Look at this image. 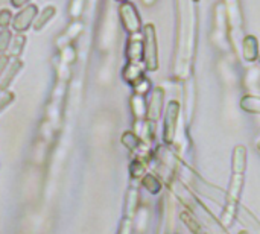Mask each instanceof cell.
Instances as JSON below:
<instances>
[{
	"instance_id": "1",
	"label": "cell",
	"mask_w": 260,
	"mask_h": 234,
	"mask_svg": "<svg viewBox=\"0 0 260 234\" xmlns=\"http://www.w3.org/2000/svg\"><path fill=\"white\" fill-rule=\"evenodd\" d=\"M245 169H247V148L239 145L233 149L232 157V178L230 186L225 193V207L221 215V222L224 227H232L236 218L238 204L242 195L244 187V178H245Z\"/></svg>"
},
{
	"instance_id": "2",
	"label": "cell",
	"mask_w": 260,
	"mask_h": 234,
	"mask_svg": "<svg viewBox=\"0 0 260 234\" xmlns=\"http://www.w3.org/2000/svg\"><path fill=\"white\" fill-rule=\"evenodd\" d=\"M143 61L146 70L154 72L158 67V49H157V35L154 24H146L143 27Z\"/></svg>"
},
{
	"instance_id": "3",
	"label": "cell",
	"mask_w": 260,
	"mask_h": 234,
	"mask_svg": "<svg viewBox=\"0 0 260 234\" xmlns=\"http://www.w3.org/2000/svg\"><path fill=\"white\" fill-rule=\"evenodd\" d=\"M119 17H120V23L123 26V29L129 34V35H137L142 29V18L140 14L136 8L134 3L131 2H125L120 3L119 6Z\"/></svg>"
},
{
	"instance_id": "4",
	"label": "cell",
	"mask_w": 260,
	"mask_h": 234,
	"mask_svg": "<svg viewBox=\"0 0 260 234\" xmlns=\"http://www.w3.org/2000/svg\"><path fill=\"white\" fill-rule=\"evenodd\" d=\"M40 9L35 3H29L27 6L21 8L12 18V30L17 34H24L29 27L34 26V21L38 15Z\"/></svg>"
},
{
	"instance_id": "5",
	"label": "cell",
	"mask_w": 260,
	"mask_h": 234,
	"mask_svg": "<svg viewBox=\"0 0 260 234\" xmlns=\"http://www.w3.org/2000/svg\"><path fill=\"white\" fill-rule=\"evenodd\" d=\"M178 111H180V105L178 102L172 101L168 104L166 108V114H165V123H163V140L166 145H171L174 142L175 137V131H177V119H178Z\"/></svg>"
},
{
	"instance_id": "6",
	"label": "cell",
	"mask_w": 260,
	"mask_h": 234,
	"mask_svg": "<svg viewBox=\"0 0 260 234\" xmlns=\"http://www.w3.org/2000/svg\"><path fill=\"white\" fill-rule=\"evenodd\" d=\"M163 99H165L163 88H160V87L154 88V91L151 94V101L148 104V114H146L149 122H155L160 119V116L163 113Z\"/></svg>"
},
{
	"instance_id": "7",
	"label": "cell",
	"mask_w": 260,
	"mask_h": 234,
	"mask_svg": "<svg viewBox=\"0 0 260 234\" xmlns=\"http://www.w3.org/2000/svg\"><path fill=\"white\" fill-rule=\"evenodd\" d=\"M82 29H84L82 23L78 21V20H75V21L70 23V24L66 27V30L59 35V38L56 40V46H59L61 49L66 47V46H70V43L81 34Z\"/></svg>"
},
{
	"instance_id": "8",
	"label": "cell",
	"mask_w": 260,
	"mask_h": 234,
	"mask_svg": "<svg viewBox=\"0 0 260 234\" xmlns=\"http://www.w3.org/2000/svg\"><path fill=\"white\" fill-rule=\"evenodd\" d=\"M126 58L128 62H140L143 61V41L140 38H136V35H131L128 44H126Z\"/></svg>"
},
{
	"instance_id": "9",
	"label": "cell",
	"mask_w": 260,
	"mask_h": 234,
	"mask_svg": "<svg viewBox=\"0 0 260 234\" xmlns=\"http://www.w3.org/2000/svg\"><path fill=\"white\" fill-rule=\"evenodd\" d=\"M56 15V8L53 6V5H46L40 12H38V15H37V18H35V21H34V30L35 32H40V30H43L50 21H52V18Z\"/></svg>"
},
{
	"instance_id": "10",
	"label": "cell",
	"mask_w": 260,
	"mask_h": 234,
	"mask_svg": "<svg viewBox=\"0 0 260 234\" xmlns=\"http://www.w3.org/2000/svg\"><path fill=\"white\" fill-rule=\"evenodd\" d=\"M23 67H24V64H23L21 59H14V61L9 64L8 70L5 72L3 78L0 79V90H8L9 85H11V82L15 79V76L23 70Z\"/></svg>"
},
{
	"instance_id": "11",
	"label": "cell",
	"mask_w": 260,
	"mask_h": 234,
	"mask_svg": "<svg viewBox=\"0 0 260 234\" xmlns=\"http://www.w3.org/2000/svg\"><path fill=\"white\" fill-rule=\"evenodd\" d=\"M244 58L248 62L259 59V43L257 38L253 35H247L244 38Z\"/></svg>"
},
{
	"instance_id": "12",
	"label": "cell",
	"mask_w": 260,
	"mask_h": 234,
	"mask_svg": "<svg viewBox=\"0 0 260 234\" xmlns=\"http://www.w3.org/2000/svg\"><path fill=\"white\" fill-rule=\"evenodd\" d=\"M122 76H123V79H125L128 84H131V85L134 87V85L143 78V72H142V69H140V65H139V62H128V64L125 65V69H123Z\"/></svg>"
},
{
	"instance_id": "13",
	"label": "cell",
	"mask_w": 260,
	"mask_h": 234,
	"mask_svg": "<svg viewBox=\"0 0 260 234\" xmlns=\"http://www.w3.org/2000/svg\"><path fill=\"white\" fill-rule=\"evenodd\" d=\"M24 46H26V35L15 34L12 41H11V46H9V50H8V56L12 58V59H20L21 53L24 52Z\"/></svg>"
},
{
	"instance_id": "14",
	"label": "cell",
	"mask_w": 260,
	"mask_h": 234,
	"mask_svg": "<svg viewBox=\"0 0 260 234\" xmlns=\"http://www.w3.org/2000/svg\"><path fill=\"white\" fill-rule=\"evenodd\" d=\"M137 209H139V193L136 189H129L126 193V201H125V218L133 219Z\"/></svg>"
},
{
	"instance_id": "15",
	"label": "cell",
	"mask_w": 260,
	"mask_h": 234,
	"mask_svg": "<svg viewBox=\"0 0 260 234\" xmlns=\"http://www.w3.org/2000/svg\"><path fill=\"white\" fill-rule=\"evenodd\" d=\"M131 108H133V113H134V117L137 120H142L146 114H148V107L145 104V97L143 96H139V94H134L131 97Z\"/></svg>"
},
{
	"instance_id": "16",
	"label": "cell",
	"mask_w": 260,
	"mask_h": 234,
	"mask_svg": "<svg viewBox=\"0 0 260 234\" xmlns=\"http://www.w3.org/2000/svg\"><path fill=\"white\" fill-rule=\"evenodd\" d=\"M181 219H183V222L189 227V230L193 234H209L207 233V230H204V228L200 225V222H198L190 213L183 212V213H181Z\"/></svg>"
},
{
	"instance_id": "17",
	"label": "cell",
	"mask_w": 260,
	"mask_h": 234,
	"mask_svg": "<svg viewBox=\"0 0 260 234\" xmlns=\"http://www.w3.org/2000/svg\"><path fill=\"white\" fill-rule=\"evenodd\" d=\"M122 143H123V146H125L126 149L136 151V149L140 146V139H139V136H137L136 132L126 131V132H123V136H122Z\"/></svg>"
},
{
	"instance_id": "18",
	"label": "cell",
	"mask_w": 260,
	"mask_h": 234,
	"mask_svg": "<svg viewBox=\"0 0 260 234\" xmlns=\"http://www.w3.org/2000/svg\"><path fill=\"white\" fill-rule=\"evenodd\" d=\"M14 32L11 29H0V55H8Z\"/></svg>"
},
{
	"instance_id": "19",
	"label": "cell",
	"mask_w": 260,
	"mask_h": 234,
	"mask_svg": "<svg viewBox=\"0 0 260 234\" xmlns=\"http://www.w3.org/2000/svg\"><path fill=\"white\" fill-rule=\"evenodd\" d=\"M241 107L248 113H260V97H257V96H245L241 101Z\"/></svg>"
},
{
	"instance_id": "20",
	"label": "cell",
	"mask_w": 260,
	"mask_h": 234,
	"mask_svg": "<svg viewBox=\"0 0 260 234\" xmlns=\"http://www.w3.org/2000/svg\"><path fill=\"white\" fill-rule=\"evenodd\" d=\"M85 6V0H70L69 8H67V14L72 20H78L84 11Z\"/></svg>"
},
{
	"instance_id": "21",
	"label": "cell",
	"mask_w": 260,
	"mask_h": 234,
	"mask_svg": "<svg viewBox=\"0 0 260 234\" xmlns=\"http://www.w3.org/2000/svg\"><path fill=\"white\" fill-rule=\"evenodd\" d=\"M142 184H143V187H145L148 192H151V193H154V195H157V193L160 192V189H161V183H160L154 175H151V174L143 177Z\"/></svg>"
},
{
	"instance_id": "22",
	"label": "cell",
	"mask_w": 260,
	"mask_h": 234,
	"mask_svg": "<svg viewBox=\"0 0 260 234\" xmlns=\"http://www.w3.org/2000/svg\"><path fill=\"white\" fill-rule=\"evenodd\" d=\"M12 11L8 8L0 9V29H9V26L12 24Z\"/></svg>"
},
{
	"instance_id": "23",
	"label": "cell",
	"mask_w": 260,
	"mask_h": 234,
	"mask_svg": "<svg viewBox=\"0 0 260 234\" xmlns=\"http://www.w3.org/2000/svg\"><path fill=\"white\" fill-rule=\"evenodd\" d=\"M14 99H15V94H14L12 91H9V90H2V91H0V113H2L8 105H11V104L14 102Z\"/></svg>"
},
{
	"instance_id": "24",
	"label": "cell",
	"mask_w": 260,
	"mask_h": 234,
	"mask_svg": "<svg viewBox=\"0 0 260 234\" xmlns=\"http://www.w3.org/2000/svg\"><path fill=\"white\" fill-rule=\"evenodd\" d=\"M129 172L133 178H140L145 174V164L140 160H134L129 166Z\"/></svg>"
},
{
	"instance_id": "25",
	"label": "cell",
	"mask_w": 260,
	"mask_h": 234,
	"mask_svg": "<svg viewBox=\"0 0 260 234\" xmlns=\"http://www.w3.org/2000/svg\"><path fill=\"white\" fill-rule=\"evenodd\" d=\"M61 61L64 64H72L75 61V49L72 46H66L61 49Z\"/></svg>"
},
{
	"instance_id": "26",
	"label": "cell",
	"mask_w": 260,
	"mask_h": 234,
	"mask_svg": "<svg viewBox=\"0 0 260 234\" xmlns=\"http://www.w3.org/2000/svg\"><path fill=\"white\" fill-rule=\"evenodd\" d=\"M149 88H151V85H149V81L148 79H145V78H142L136 85H134V90H136V94H139V96H145L148 91H149Z\"/></svg>"
},
{
	"instance_id": "27",
	"label": "cell",
	"mask_w": 260,
	"mask_h": 234,
	"mask_svg": "<svg viewBox=\"0 0 260 234\" xmlns=\"http://www.w3.org/2000/svg\"><path fill=\"white\" fill-rule=\"evenodd\" d=\"M117 234H133V219L131 218H123L122 219Z\"/></svg>"
},
{
	"instance_id": "28",
	"label": "cell",
	"mask_w": 260,
	"mask_h": 234,
	"mask_svg": "<svg viewBox=\"0 0 260 234\" xmlns=\"http://www.w3.org/2000/svg\"><path fill=\"white\" fill-rule=\"evenodd\" d=\"M9 64H11V58L8 55H0V79L3 78V75L8 70Z\"/></svg>"
},
{
	"instance_id": "29",
	"label": "cell",
	"mask_w": 260,
	"mask_h": 234,
	"mask_svg": "<svg viewBox=\"0 0 260 234\" xmlns=\"http://www.w3.org/2000/svg\"><path fill=\"white\" fill-rule=\"evenodd\" d=\"M30 2H32V0H9L11 6L15 8V9H21V8H24V6H27Z\"/></svg>"
},
{
	"instance_id": "30",
	"label": "cell",
	"mask_w": 260,
	"mask_h": 234,
	"mask_svg": "<svg viewBox=\"0 0 260 234\" xmlns=\"http://www.w3.org/2000/svg\"><path fill=\"white\" fill-rule=\"evenodd\" d=\"M116 2H119V3H125V2H128V0H116Z\"/></svg>"
},
{
	"instance_id": "31",
	"label": "cell",
	"mask_w": 260,
	"mask_h": 234,
	"mask_svg": "<svg viewBox=\"0 0 260 234\" xmlns=\"http://www.w3.org/2000/svg\"><path fill=\"white\" fill-rule=\"evenodd\" d=\"M257 149L260 151V139H259V142H257Z\"/></svg>"
},
{
	"instance_id": "32",
	"label": "cell",
	"mask_w": 260,
	"mask_h": 234,
	"mask_svg": "<svg viewBox=\"0 0 260 234\" xmlns=\"http://www.w3.org/2000/svg\"><path fill=\"white\" fill-rule=\"evenodd\" d=\"M239 234H248V233H247V231H241V233H239Z\"/></svg>"
},
{
	"instance_id": "33",
	"label": "cell",
	"mask_w": 260,
	"mask_h": 234,
	"mask_svg": "<svg viewBox=\"0 0 260 234\" xmlns=\"http://www.w3.org/2000/svg\"><path fill=\"white\" fill-rule=\"evenodd\" d=\"M193 2H200V0H193Z\"/></svg>"
},
{
	"instance_id": "34",
	"label": "cell",
	"mask_w": 260,
	"mask_h": 234,
	"mask_svg": "<svg viewBox=\"0 0 260 234\" xmlns=\"http://www.w3.org/2000/svg\"><path fill=\"white\" fill-rule=\"evenodd\" d=\"M259 61H260V56H259Z\"/></svg>"
},
{
	"instance_id": "35",
	"label": "cell",
	"mask_w": 260,
	"mask_h": 234,
	"mask_svg": "<svg viewBox=\"0 0 260 234\" xmlns=\"http://www.w3.org/2000/svg\"><path fill=\"white\" fill-rule=\"evenodd\" d=\"M0 91H2V90H0Z\"/></svg>"
}]
</instances>
